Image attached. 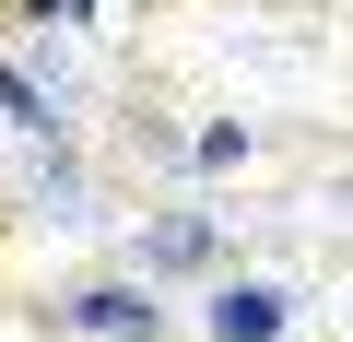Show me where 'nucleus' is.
I'll use <instances>...</instances> for the list:
<instances>
[{
    "label": "nucleus",
    "instance_id": "1",
    "mask_svg": "<svg viewBox=\"0 0 353 342\" xmlns=\"http://www.w3.org/2000/svg\"><path fill=\"white\" fill-rule=\"evenodd\" d=\"M201 330H212V342H283V330H294V295H283V283H212Z\"/></svg>",
    "mask_w": 353,
    "mask_h": 342
},
{
    "label": "nucleus",
    "instance_id": "3",
    "mask_svg": "<svg viewBox=\"0 0 353 342\" xmlns=\"http://www.w3.org/2000/svg\"><path fill=\"white\" fill-rule=\"evenodd\" d=\"M71 319H83L94 342H153V295H141V283H94V295H71Z\"/></svg>",
    "mask_w": 353,
    "mask_h": 342
},
{
    "label": "nucleus",
    "instance_id": "2",
    "mask_svg": "<svg viewBox=\"0 0 353 342\" xmlns=\"http://www.w3.org/2000/svg\"><path fill=\"white\" fill-rule=\"evenodd\" d=\"M153 272H212V213H165V225H141V283Z\"/></svg>",
    "mask_w": 353,
    "mask_h": 342
},
{
    "label": "nucleus",
    "instance_id": "4",
    "mask_svg": "<svg viewBox=\"0 0 353 342\" xmlns=\"http://www.w3.org/2000/svg\"><path fill=\"white\" fill-rule=\"evenodd\" d=\"M0 118H12L24 142H59V106L36 95V71H12V59H0Z\"/></svg>",
    "mask_w": 353,
    "mask_h": 342
}]
</instances>
